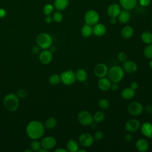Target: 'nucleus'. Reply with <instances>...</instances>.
<instances>
[{"mask_svg": "<svg viewBox=\"0 0 152 152\" xmlns=\"http://www.w3.org/2000/svg\"><path fill=\"white\" fill-rule=\"evenodd\" d=\"M56 124H57V121H56V119L53 117H51V118H48L46 121V122L45 123V126L48 129H51L54 128L56 126Z\"/></svg>", "mask_w": 152, "mask_h": 152, "instance_id": "nucleus-30", "label": "nucleus"}, {"mask_svg": "<svg viewBox=\"0 0 152 152\" xmlns=\"http://www.w3.org/2000/svg\"><path fill=\"white\" fill-rule=\"evenodd\" d=\"M49 81L52 85H58L61 82V76L56 74L51 75L49 78Z\"/></svg>", "mask_w": 152, "mask_h": 152, "instance_id": "nucleus-31", "label": "nucleus"}, {"mask_svg": "<svg viewBox=\"0 0 152 152\" xmlns=\"http://www.w3.org/2000/svg\"><path fill=\"white\" fill-rule=\"evenodd\" d=\"M141 39L142 42L146 44H152V33L150 31H144L141 34Z\"/></svg>", "mask_w": 152, "mask_h": 152, "instance_id": "nucleus-28", "label": "nucleus"}, {"mask_svg": "<svg viewBox=\"0 0 152 152\" xmlns=\"http://www.w3.org/2000/svg\"><path fill=\"white\" fill-rule=\"evenodd\" d=\"M45 21L46 23H50L52 22V18L49 15H47V16L45 18Z\"/></svg>", "mask_w": 152, "mask_h": 152, "instance_id": "nucleus-45", "label": "nucleus"}, {"mask_svg": "<svg viewBox=\"0 0 152 152\" xmlns=\"http://www.w3.org/2000/svg\"><path fill=\"white\" fill-rule=\"evenodd\" d=\"M84 19L87 24L92 26L98 23L99 20V15L96 11L91 10L86 12Z\"/></svg>", "mask_w": 152, "mask_h": 152, "instance_id": "nucleus-9", "label": "nucleus"}, {"mask_svg": "<svg viewBox=\"0 0 152 152\" xmlns=\"http://www.w3.org/2000/svg\"><path fill=\"white\" fill-rule=\"evenodd\" d=\"M144 108L142 104L138 102H132L128 106L129 113L133 116H138L142 114Z\"/></svg>", "mask_w": 152, "mask_h": 152, "instance_id": "nucleus-7", "label": "nucleus"}, {"mask_svg": "<svg viewBox=\"0 0 152 152\" xmlns=\"http://www.w3.org/2000/svg\"><path fill=\"white\" fill-rule=\"evenodd\" d=\"M94 140L96 141H100L102 140L104 137V134L103 132L101 131H97L94 133V135L93 136Z\"/></svg>", "mask_w": 152, "mask_h": 152, "instance_id": "nucleus-38", "label": "nucleus"}, {"mask_svg": "<svg viewBox=\"0 0 152 152\" xmlns=\"http://www.w3.org/2000/svg\"><path fill=\"white\" fill-rule=\"evenodd\" d=\"M106 33V26L102 23H97L93 27V33L98 37L104 36Z\"/></svg>", "mask_w": 152, "mask_h": 152, "instance_id": "nucleus-18", "label": "nucleus"}, {"mask_svg": "<svg viewBox=\"0 0 152 152\" xmlns=\"http://www.w3.org/2000/svg\"><path fill=\"white\" fill-rule=\"evenodd\" d=\"M76 80H78L80 82H84L87 79V71L83 68L78 69L75 72Z\"/></svg>", "mask_w": 152, "mask_h": 152, "instance_id": "nucleus-22", "label": "nucleus"}, {"mask_svg": "<svg viewBox=\"0 0 152 152\" xmlns=\"http://www.w3.org/2000/svg\"><path fill=\"white\" fill-rule=\"evenodd\" d=\"M124 140L128 142L132 141L133 140V137L132 135L131 134V132H128V134H125L124 136Z\"/></svg>", "mask_w": 152, "mask_h": 152, "instance_id": "nucleus-40", "label": "nucleus"}, {"mask_svg": "<svg viewBox=\"0 0 152 152\" xmlns=\"http://www.w3.org/2000/svg\"><path fill=\"white\" fill-rule=\"evenodd\" d=\"M121 97L125 100H130L132 99L135 95V90L129 87L124 88L121 93Z\"/></svg>", "mask_w": 152, "mask_h": 152, "instance_id": "nucleus-19", "label": "nucleus"}, {"mask_svg": "<svg viewBox=\"0 0 152 152\" xmlns=\"http://www.w3.org/2000/svg\"><path fill=\"white\" fill-rule=\"evenodd\" d=\"M38 151L39 152H48L49 150H48V149H46L45 148H43V147H42V148L41 147Z\"/></svg>", "mask_w": 152, "mask_h": 152, "instance_id": "nucleus-50", "label": "nucleus"}, {"mask_svg": "<svg viewBox=\"0 0 152 152\" xmlns=\"http://www.w3.org/2000/svg\"><path fill=\"white\" fill-rule=\"evenodd\" d=\"M43 12L45 15H50L53 11V7L51 4H46L43 7Z\"/></svg>", "mask_w": 152, "mask_h": 152, "instance_id": "nucleus-35", "label": "nucleus"}, {"mask_svg": "<svg viewBox=\"0 0 152 152\" xmlns=\"http://www.w3.org/2000/svg\"><path fill=\"white\" fill-rule=\"evenodd\" d=\"M110 89H111L113 91H117L119 89V86H118V83H112Z\"/></svg>", "mask_w": 152, "mask_h": 152, "instance_id": "nucleus-41", "label": "nucleus"}, {"mask_svg": "<svg viewBox=\"0 0 152 152\" xmlns=\"http://www.w3.org/2000/svg\"><path fill=\"white\" fill-rule=\"evenodd\" d=\"M149 65H150V67L151 68V69H152V59L150 60V63H149Z\"/></svg>", "mask_w": 152, "mask_h": 152, "instance_id": "nucleus-51", "label": "nucleus"}, {"mask_svg": "<svg viewBox=\"0 0 152 152\" xmlns=\"http://www.w3.org/2000/svg\"><path fill=\"white\" fill-rule=\"evenodd\" d=\"M108 71V67L103 63H99L94 68V74L99 78L106 77Z\"/></svg>", "mask_w": 152, "mask_h": 152, "instance_id": "nucleus-10", "label": "nucleus"}, {"mask_svg": "<svg viewBox=\"0 0 152 152\" xmlns=\"http://www.w3.org/2000/svg\"><path fill=\"white\" fill-rule=\"evenodd\" d=\"M135 148L140 152L147 151L149 148V143L146 139L140 138L135 142Z\"/></svg>", "mask_w": 152, "mask_h": 152, "instance_id": "nucleus-17", "label": "nucleus"}, {"mask_svg": "<svg viewBox=\"0 0 152 152\" xmlns=\"http://www.w3.org/2000/svg\"><path fill=\"white\" fill-rule=\"evenodd\" d=\"M25 152H32L33 150H30V149H27L26 150H24Z\"/></svg>", "mask_w": 152, "mask_h": 152, "instance_id": "nucleus-52", "label": "nucleus"}, {"mask_svg": "<svg viewBox=\"0 0 152 152\" xmlns=\"http://www.w3.org/2000/svg\"><path fill=\"white\" fill-rule=\"evenodd\" d=\"M36 43L39 47L43 49H46L52 46V38L48 33H40L36 37Z\"/></svg>", "mask_w": 152, "mask_h": 152, "instance_id": "nucleus-4", "label": "nucleus"}, {"mask_svg": "<svg viewBox=\"0 0 152 152\" xmlns=\"http://www.w3.org/2000/svg\"><path fill=\"white\" fill-rule=\"evenodd\" d=\"M79 142L85 147H90L94 142L93 136L88 132H83L79 136Z\"/></svg>", "mask_w": 152, "mask_h": 152, "instance_id": "nucleus-8", "label": "nucleus"}, {"mask_svg": "<svg viewBox=\"0 0 152 152\" xmlns=\"http://www.w3.org/2000/svg\"><path fill=\"white\" fill-rule=\"evenodd\" d=\"M128 56L125 52H121L118 54V59L121 62H124L127 60Z\"/></svg>", "mask_w": 152, "mask_h": 152, "instance_id": "nucleus-36", "label": "nucleus"}, {"mask_svg": "<svg viewBox=\"0 0 152 152\" xmlns=\"http://www.w3.org/2000/svg\"><path fill=\"white\" fill-rule=\"evenodd\" d=\"M32 52L34 53H37L39 52V49L38 46H34L32 48Z\"/></svg>", "mask_w": 152, "mask_h": 152, "instance_id": "nucleus-46", "label": "nucleus"}, {"mask_svg": "<svg viewBox=\"0 0 152 152\" xmlns=\"http://www.w3.org/2000/svg\"><path fill=\"white\" fill-rule=\"evenodd\" d=\"M143 54L146 58L149 59H152V44L147 45V46L144 49Z\"/></svg>", "mask_w": 152, "mask_h": 152, "instance_id": "nucleus-33", "label": "nucleus"}, {"mask_svg": "<svg viewBox=\"0 0 152 152\" xmlns=\"http://www.w3.org/2000/svg\"><path fill=\"white\" fill-rule=\"evenodd\" d=\"M110 23L112 24H115L116 23V17H111L110 20Z\"/></svg>", "mask_w": 152, "mask_h": 152, "instance_id": "nucleus-49", "label": "nucleus"}, {"mask_svg": "<svg viewBox=\"0 0 152 152\" xmlns=\"http://www.w3.org/2000/svg\"><path fill=\"white\" fill-rule=\"evenodd\" d=\"M130 87L134 90H136L138 88V84L136 81H132L130 84Z\"/></svg>", "mask_w": 152, "mask_h": 152, "instance_id": "nucleus-42", "label": "nucleus"}, {"mask_svg": "<svg viewBox=\"0 0 152 152\" xmlns=\"http://www.w3.org/2000/svg\"><path fill=\"white\" fill-rule=\"evenodd\" d=\"M105 119V115L103 112L101 110L97 111L93 115V120L97 123H100L103 121Z\"/></svg>", "mask_w": 152, "mask_h": 152, "instance_id": "nucleus-29", "label": "nucleus"}, {"mask_svg": "<svg viewBox=\"0 0 152 152\" xmlns=\"http://www.w3.org/2000/svg\"><path fill=\"white\" fill-rule=\"evenodd\" d=\"M53 55L52 52L48 50H45L42 51L39 55V59L42 64L46 65L49 64L52 60Z\"/></svg>", "mask_w": 152, "mask_h": 152, "instance_id": "nucleus-16", "label": "nucleus"}, {"mask_svg": "<svg viewBox=\"0 0 152 152\" xmlns=\"http://www.w3.org/2000/svg\"><path fill=\"white\" fill-rule=\"evenodd\" d=\"M98 105L99 107L102 110H106L109 107L110 103L109 100L106 98H102L99 100L98 102Z\"/></svg>", "mask_w": 152, "mask_h": 152, "instance_id": "nucleus-32", "label": "nucleus"}, {"mask_svg": "<svg viewBox=\"0 0 152 152\" xmlns=\"http://www.w3.org/2000/svg\"><path fill=\"white\" fill-rule=\"evenodd\" d=\"M5 108L9 111L13 112L17 109L19 106V100L18 97L12 93L6 95L3 101Z\"/></svg>", "mask_w": 152, "mask_h": 152, "instance_id": "nucleus-3", "label": "nucleus"}, {"mask_svg": "<svg viewBox=\"0 0 152 152\" xmlns=\"http://www.w3.org/2000/svg\"><path fill=\"white\" fill-rule=\"evenodd\" d=\"M137 65L133 61L126 60L124 62H123L122 68L124 72H126L128 74H133L137 70Z\"/></svg>", "mask_w": 152, "mask_h": 152, "instance_id": "nucleus-12", "label": "nucleus"}, {"mask_svg": "<svg viewBox=\"0 0 152 152\" xmlns=\"http://www.w3.org/2000/svg\"><path fill=\"white\" fill-rule=\"evenodd\" d=\"M140 122L136 119H131L128 120L125 125V128L128 132H134L138 131L140 128Z\"/></svg>", "mask_w": 152, "mask_h": 152, "instance_id": "nucleus-11", "label": "nucleus"}, {"mask_svg": "<svg viewBox=\"0 0 152 152\" xmlns=\"http://www.w3.org/2000/svg\"><path fill=\"white\" fill-rule=\"evenodd\" d=\"M139 2L142 6L145 7L150 4V0H139Z\"/></svg>", "mask_w": 152, "mask_h": 152, "instance_id": "nucleus-43", "label": "nucleus"}, {"mask_svg": "<svg viewBox=\"0 0 152 152\" xmlns=\"http://www.w3.org/2000/svg\"><path fill=\"white\" fill-rule=\"evenodd\" d=\"M121 36L125 39H129L132 37L134 34V30L132 27L129 26H125L121 30Z\"/></svg>", "mask_w": 152, "mask_h": 152, "instance_id": "nucleus-21", "label": "nucleus"}, {"mask_svg": "<svg viewBox=\"0 0 152 152\" xmlns=\"http://www.w3.org/2000/svg\"><path fill=\"white\" fill-rule=\"evenodd\" d=\"M6 15V11L5 10L1 8L0 9V17L3 18Z\"/></svg>", "mask_w": 152, "mask_h": 152, "instance_id": "nucleus-44", "label": "nucleus"}, {"mask_svg": "<svg viewBox=\"0 0 152 152\" xmlns=\"http://www.w3.org/2000/svg\"><path fill=\"white\" fill-rule=\"evenodd\" d=\"M118 17V20L121 23H126L129 20L131 15L128 11L123 10L120 12V13Z\"/></svg>", "mask_w": 152, "mask_h": 152, "instance_id": "nucleus-25", "label": "nucleus"}, {"mask_svg": "<svg viewBox=\"0 0 152 152\" xmlns=\"http://www.w3.org/2000/svg\"><path fill=\"white\" fill-rule=\"evenodd\" d=\"M79 123L84 126H88L93 124V116L92 114L87 110H83L80 112L77 116Z\"/></svg>", "mask_w": 152, "mask_h": 152, "instance_id": "nucleus-5", "label": "nucleus"}, {"mask_svg": "<svg viewBox=\"0 0 152 152\" xmlns=\"http://www.w3.org/2000/svg\"><path fill=\"white\" fill-rule=\"evenodd\" d=\"M55 152H67L68 151L67 150H65V149H64V148H57L55 150Z\"/></svg>", "mask_w": 152, "mask_h": 152, "instance_id": "nucleus-48", "label": "nucleus"}, {"mask_svg": "<svg viewBox=\"0 0 152 152\" xmlns=\"http://www.w3.org/2000/svg\"><path fill=\"white\" fill-rule=\"evenodd\" d=\"M81 34L82 36L85 38L89 37L93 34V27H91V26L87 24L84 25L81 28Z\"/></svg>", "mask_w": 152, "mask_h": 152, "instance_id": "nucleus-23", "label": "nucleus"}, {"mask_svg": "<svg viewBox=\"0 0 152 152\" xmlns=\"http://www.w3.org/2000/svg\"><path fill=\"white\" fill-rule=\"evenodd\" d=\"M68 0H55L54 2L55 8L59 11L65 10L68 5Z\"/></svg>", "mask_w": 152, "mask_h": 152, "instance_id": "nucleus-27", "label": "nucleus"}, {"mask_svg": "<svg viewBox=\"0 0 152 152\" xmlns=\"http://www.w3.org/2000/svg\"><path fill=\"white\" fill-rule=\"evenodd\" d=\"M124 71L122 67L119 65H115L109 69L107 78L112 83H119L124 77Z\"/></svg>", "mask_w": 152, "mask_h": 152, "instance_id": "nucleus-2", "label": "nucleus"}, {"mask_svg": "<svg viewBox=\"0 0 152 152\" xmlns=\"http://www.w3.org/2000/svg\"><path fill=\"white\" fill-rule=\"evenodd\" d=\"M53 20H54L55 21H56L57 23H59V22H61L62 21L63 16H62V14L60 12L56 11L53 14Z\"/></svg>", "mask_w": 152, "mask_h": 152, "instance_id": "nucleus-37", "label": "nucleus"}, {"mask_svg": "<svg viewBox=\"0 0 152 152\" xmlns=\"http://www.w3.org/2000/svg\"><path fill=\"white\" fill-rule=\"evenodd\" d=\"M120 3L125 9L131 10L135 7L137 0H120Z\"/></svg>", "mask_w": 152, "mask_h": 152, "instance_id": "nucleus-26", "label": "nucleus"}, {"mask_svg": "<svg viewBox=\"0 0 152 152\" xmlns=\"http://www.w3.org/2000/svg\"><path fill=\"white\" fill-rule=\"evenodd\" d=\"M67 150L70 152H77L79 149L78 142L74 140H69L66 144Z\"/></svg>", "mask_w": 152, "mask_h": 152, "instance_id": "nucleus-24", "label": "nucleus"}, {"mask_svg": "<svg viewBox=\"0 0 152 152\" xmlns=\"http://www.w3.org/2000/svg\"><path fill=\"white\" fill-rule=\"evenodd\" d=\"M61 76V82L66 86H71L76 81L75 72L72 70H67L64 71Z\"/></svg>", "mask_w": 152, "mask_h": 152, "instance_id": "nucleus-6", "label": "nucleus"}, {"mask_svg": "<svg viewBox=\"0 0 152 152\" xmlns=\"http://www.w3.org/2000/svg\"><path fill=\"white\" fill-rule=\"evenodd\" d=\"M41 143L37 140L33 141L30 143V147L33 151H38L39 149L41 148Z\"/></svg>", "mask_w": 152, "mask_h": 152, "instance_id": "nucleus-34", "label": "nucleus"}, {"mask_svg": "<svg viewBox=\"0 0 152 152\" xmlns=\"http://www.w3.org/2000/svg\"><path fill=\"white\" fill-rule=\"evenodd\" d=\"M27 95V91L24 89H20L17 91V96L21 98H24Z\"/></svg>", "mask_w": 152, "mask_h": 152, "instance_id": "nucleus-39", "label": "nucleus"}, {"mask_svg": "<svg viewBox=\"0 0 152 152\" xmlns=\"http://www.w3.org/2000/svg\"><path fill=\"white\" fill-rule=\"evenodd\" d=\"M40 143L42 147L45 148L48 150H50L55 147L56 141L55 138H53V137L49 136L42 138Z\"/></svg>", "mask_w": 152, "mask_h": 152, "instance_id": "nucleus-13", "label": "nucleus"}, {"mask_svg": "<svg viewBox=\"0 0 152 152\" xmlns=\"http://www.w3.org/2000/svg\"><path fill=\"white\" fill-rule=\"evenodd\" d=\"M121 12V8L118 4H113L107 8V14L110 17H116Z\"/></svg>", "mask_w": 152, "mask_h": 152, "instance_id": "nucleus-20", "label": "nucleus"}, {"mask_svg": "<svg viewBox=\"0 0 152 152\" xmlns=\"http://www.w3.org/2000/svg\"><path fill=\"white\" fill-rule=\"evenodd\" d=\"M111 84L112 82L108 78L106 77L100 78L97 81V86L99 88L103 91H106L110 90Z\"/></svg>", "mask_w": 152, "mask_h": 152, "instance_id": "nucleus-15", "label": "nucleus"}, {"mask_svg": "<svg viewBox=\"0 0 152 152\" xmlns=\"http://www.w3.org/2000/svg\"><path fill=\"white\" fill-rule=\"evenodd\" d=\"M145 109H146V111H147L148 113H151V112H152V106H151V105H148L147 106H146Z\"/></svg>", "mask_w": 152, "mask_h": 152, "instance_id": "nucleus-47", "label": "nucleus"}, {"mask_svg": "<svg viewBox=\"0 0 152 152\" xmlns=\"http://www.w3.org/2000/svg\"><path fill=\"white\" fill-rule=\"evenodd\" d=\"M78 152H86V150H79L78 149Z\"/></svg>", "mask_w": 152, "mask_h": 152, "instance_id": "nucleus-53", "label": "nucleus"}, {"mask_svg": "<svg viewBox=\"0 0 152 152\" xmlns=\"http://www.w3.org/2000/svg\"><path fill=\"white\" fill-rule=\"evenodd\" d=\"M142 134L147 138H152V124L149 122H144L140 126Z\"/></svg>", "mask_w": 152, "mask_h": 152, "instance_id": "nucleus-14", "label": "nucleus"}, {"mask_svg": "<svg viewBox=\"0 0 152 152\" xmlns=\"http://www.w3.org/2000/svg\"><path fill=\"white\" fill-rule=\"evenodd\" d=\"M45 132V127L43 124L37 121H33L28 123L26 128V132L28 136L33 140H37L42 137Z\"/></svg>", "mask_w": 152, "mask_h": 152, "instance_id": "nucleus-1", "label": "nucleus"}]
</instances>
